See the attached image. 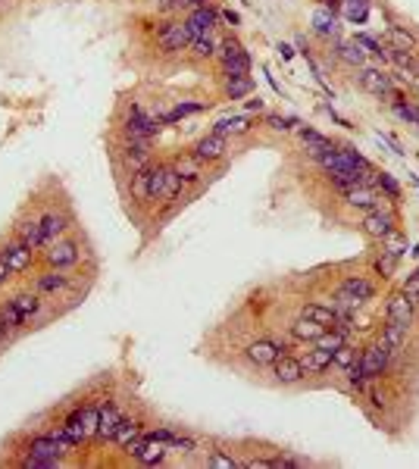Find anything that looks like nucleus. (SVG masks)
Here are the masks:
<instances>
[{"mask_svg": "<svg viewBox=\"0 0 419 469\" xmlns=\"http://www.w3.org/2000/svg\"><path fill=\"white\" fill-rule=\"evenodd\" d=\"M213 132H216V135H223V138L247 135V132H250V119H247V116H225V119H219V123L213 125Z\"/></svg>", "mask_w": 419, "mask_h": 469, "instance_id": "obj_21", "label": "nucleus"}, {"mask_svg": "<svg viewBox=\"0 0 419 469\" xmlns=\"http://www.w3.org/2000/svg\"><path fill=\"white\" fill-rule=\"evenodd\" d=\"M225 150H229V144H225V138L216 135V132H210L207 138H201V141L194 144V156L201 163H216V160L225 156Z\"/></svg>", "mask_w": 419, "mask_h": 469, "instance_id": "obj_9", "label": "nucleus"}, {"mask_svg": "<svg viewBox=\"0 0 419 469\" xmlns=\"http://www.w3.org/2000/svg\"><path fill=\"white\" fill-rule=\"evenodd\" d=\"M16 310L22 313V320H34V313L41 310V300H38V291H22L13 298Z\"/></svg>", "mask_w": 419, "mask_h": 469, "instance_id": "obj_29", "label": "nucleus"}, {"mask_svg": "<svg viewBox=\"0 0 419 469\" xmlns=\"http://www.w3.org/2000/svg\"><path fill=\"white\" fill-rule=\"evenodd\" d=\"M376 185H379V188L385 191L388 198L400 200V185H398V178H394L391 172H376Z\"/></svg>", "mask_w": 419, "mask_h": 469, "instance_id": "obj_40", "label": "nucleus"}, {"mask_svg": "<svg viewBox=\"0 0 419 469\" xmlns=\"http://www.w3.org/2000/svg\"><path fill=\"white\" fill-rule=\"evenodd\" d=\"M363 231L369 235V238H376V241H382V238H388L394 231V216L391 213H385V210H366V216H363Z\"/></svg>", "mask_w": 419, "mask_h": 469, "instance_id": "obj_8", "label": "nucleus"}, {"mask_svg": "<svg viewBox=\"0 0 419 469\" xmlns=\"http://www.w3.org/2000/svg\"><path fill=\"white\" fill-rule=\"evenodd\" d=\"M247 360L254 363V366H272L276 363V357L278 354H285L282 347L276 344V341H269V338H263V341H254V344H247Z\"/></svg>", "mask_w": 419, "mask_h": 469, "instance_id": "obj_12", "label": "nucleus"}, {"mask_svg": "<svg viewBox=\"0 0 419 469\" xmlns=\"http://www.w3.org/2000/svg\"><path fill=\"white\" fill-rule=\"evenodd\" d=\"M247 110H263V101H247Z\"/></svg>", "mask_w": 419, "mask_h": 469, "instance_id": "obj_54", "label": "nucleus"}, {"mask_svg": "<svg viewBox=\"0 0 419 469\" xmlns=\"http://www.w3.org/2000/svg\"><path fill=\"white\" fill-rule=\"evenodd\" d=\"M185 3H191V7H210V0H185Z\"/></svg>", "mask_w": 419, "mask_h": 469, "instance_id": "obj_52", "label": "nucleus"}, {"mask_svg": "<svg viewBox=\"0 0 419 469\" xmlns=\"http://www.w3.org/2000/svg\"><path fill=\"white\" fill-rule=\"evenodd\" d=\"M97 422H101V410L97 407H79L72 416L66 419V435L75 438V441H91V438H97Z\"/></svg>", "mask_w": 419, "mask_h": 469, "instance_id": "obj_2", "label": "nucleus"}, {"mask_svg": "<svg viewBox=\"0 0 419 469\" xmlns=\"http://www.w3.org/2000/svg\"><path fill=\"white\" fill-rule=\"evenodd\" d=\"M188 54L194 56V60H213V56L219 54V44L213 34H194L188 44Z\"/></svg>", "mask_w": 419, "mask_h": 469, "instance_id": "obj_19", "label": "nucleus"}, {"mask_svg": "<svg viewBox=\"0 0 419 469\" xmlns=\"http://www.w3.org/2000/svg\"><path fill=\"white\" fill-rule=\"evenodd\" d=\"M122 129H125V138H147L150 141V138L163 129V123H160V116H150V113H144L138 103H132L125 119H122Z\"/></svg>", "mask_w": 419, "mask_h": 469, "instance_id": "obj_3", "label": "nucleus"}, {"mask_svg": "<svg viewBox=\"0 0 419 469\" xmlns=\"http://www.w3.org/2000/svg\"><path fill=\"white\" fill-rule=\"evenodd\" d=\"M413 257H419V244H416V247H413Z\"/></svg>", "mask_w": 419, "mask_h": 469, "instance_id": "obj_57", "label": "nucleus"}, {"mask_svg": "<svg viewBox=\"0 0 419 469\" xmlns=\"http://www.w3.org/2000/svg\"><path fill=\"white\" fill-rule=\"evenodd\" d=\"M357 44H360V48H369L376 56H388V50L382 48V44L376 41V38H369V34H357Z\"/></svg>", "mask_w": 419, "mask_h": 469, "instance_id": "obj_46", "label": "nucleus"}, {"mask_svg": "<svg viewBox=\"0 0 419 469\" xmlns=\"http://www.w3.org/2000/svg\"><path fill=\"white\" fill-rule=\"evenodd\" d=\"M166 3H176V7H185V0H166Z\"/></svg>", "mask_w": 419, "mask_h": 469, "instance_id": "obj_55", "label": "nucleus"}, {"mask_svg": "<svg viewBox=\"0 0 419 469\" xmlns=\"http://www.w3.org/2000/svg\"><path fill=\"white\" fill-rule=\"evenodd\" d=\"M166 172L170 166H150V200H163V191H166Z\"/></svg>", "mask_w": 419, "mask_h": 469, "instance_id": "obj_33", "label": "nucleus"}, {"mask_svg": "<svg viewBox=\"0 0 419 469\" xmlns=\"http://www.w3.org/2000/svg\"><path fill=\"white\" fill-rule=\"evenodd\" d=\"M369 397H372V404H376V407H385V397H382V391H379V388H372V391H369Z\"/></svg>", "mask_w": 419, "mask_h": 469, "instance_id": "obj_49", "label": "nucleus"}, {"mask_svg": "<svg viewBox=\"0 0 419 469\" xmlns=\"http://www.w3.org/2000/svg\"><path fill=\"white\" fill-rule=\"evenodd\" d=\"M391 110H394V116H398V119H404L407 125H416V107L404 103V97H398V101L391 103Z\"/></svg>", "mask_w": 419, "mask_h": 469, "instance_id": "obj_42", "label": "nucleus"}, {"mask_svg": "<svg viewBox=\"0 0 419 469\" xmlns=\"http://www.w3.org/2000/svg\"><path fill=\"white\" fill-rule=\"evenodd\" d=\"M223 16H225V19H229V22H232V25H238V22H241V16H238V13H235V10H225V13H223Z\"/></svg>", "mask_w": 419, "mask_h": 469, "instance_id": "obj_51", "label": "nucleus"}, {"mask_svg": "<svg viewBox=\"0 0 419 469\" xmlns=\"http://www.w3.org/2000/svg\"><path fill=\"white\" fill-rule=\"evenodd\" d=\"M288 332H291V338H294V341H307V344H310V341L319 338L323 326H319V322H313V320H307V316H298V320L288 326Z\"/></svg>", "mask_w": 419, "mask_h": 469, "instance_id": "obj_20", "label": "nucleus"}, {"mask_svg": "<svg viewBox=\"0 0 419 469\" xmlns=\"http://www.w3.org/2000/svg\"><path fill=\"white\" fill-rule=\"evenodd\" d=\"M269 125L276 132H291V125H294V119H282V116H269Z\"/></svg>", "mask_w": 419, "mask_h": 469, "instance_id": "obj_48", "label": "nucleus"}, {"mask_svg": "<svg viewBox=\"0 0 419 469\" xmlns=\"http://www.w3.org/2000/svg\"><path fill=\"white\" fill-rule=\"evenodd\" d=\"M207 463H210V466H223V469L238 466V460H235V457H229V454H219V450H210Z\"/></svg>", "mask_w": 419, "mask_h": 469, "instance_id": "obj_45", "label": "nucleus"}, {"mask_svg": "<svg viewBox=\"0 0 419 469\" xmlns=\"http://www.w3.org/2000/svg\"><path fill=\"white\" fill-rule=\"evenodd\" d=\"M132 200L138 204H150V166L135 169V182H132Z\"/></svg>", "mask_w": 419, "mask_h": 469, "instance_id": "obj_25", "label": "nucleus"}, {"mask_svg": "<svg viewBox=\"0 0 419 469\" xmlns=\"http://www.w3.org/2000/svg\"><path fill=\"white\" fill-rule=\"evenodd\" d=\"M44 257H48V263L54 266V269H66V266H72L75 260H79V251H75L72 241H54Z\"/></svg>", "mask_w": 419, "mask_h": 469, "instance_id": "obj_15", "label": "nucleus"}, {"mask_svg": "<svg viewBox=\"0 0 419 469\" xmlns=\"http://www.w3.org/2000/svg\"><path fill=\"white\" fill-rule=\"evenodd\" d=\"M119 422H122L119 407H113V404L101 407V422H97V438H101V441H110V438L116 435V428H119Z\"/></svg>", "mask_w": 419, "mask_h": 469, "instance_id": "obj_17", "label": "nucleus"}, {"mask_svg": "<svg viewBox=\"0 0 419 469\" xmlns=\"http://www.w3.org/2000/svg\"><path fill=\"white\" fill-rule=\"evenodd\" d=\"M345 200L354 210H376V207H379V198H376V191H372L369 185H351V188L345 191Z\"/></svg>", "mask_w": 419, "mask_h": 469, "instance_id": "obj_14", "label": "nucleus"}, {"mask_svg": "<svg viewBox=\"0 0 419 469\" xmlns=\"http://www.w3.org/2000/svg\"><path fill=\"white\" fill-rule=\"evenodd\" d=\"M188 25L194 34H213V28H216V10L213 7H194L188 16Z\"/></svg>", "mask_w": 419, "mask_h": 469, "instance_id": "obj_16", "label": "nucleus"}, {"mask_svg": "<svg viewBox=\"0 0 419 469\" xmlns=\"http://www.w3.org/2000/svg\"><path fill=\"white\" fill-rule=\"evenodd\" d=\"M341 291L354 294L357 300H372L376 298V282L369 279V275H351V279H345V285H341Z\"/></svg>", "mask_w": 419, "mask_h": 469, "instance_id": "obj_18", "label": "nucleus"}, {"mask_svg": "<svg viewBox=\"0 0 419 469\" xmlns=\"http://www.w3.org/2000/svg\"><path fill=\"white\" fill-rule=\"evenodd\" d=\"M413 275H419V269H416V272H413Z\"/></svg>", "mask_w": 419, "mask_h": 469, "instance_id": "obj_59", "label": "nucleus"}, {"mask_svg": "<svg viewBox=\"0 0 419 469\" xmlns=\"http://www.w3.org/2000/svg\"><path fill=\"white\" fill-rule=\"evenodd\" d=\"M300 316H307V320H313V322H319L323 329H331L335 326V310L331 306H325V304H304L300 306Z\"/></svg>", "mask_w": 419, "mask_h": 469, "instance_id": "obj_22", "label": "nucleus"}, {"mask_svg": "<svg viewBox=\"0 0 419 469\" xmlns=\"http://www.w3.org/2000/svg\"><path fill=\"white\" fill-rule=\"evenodd\" d=\"M391 38L398 41V48H400V50H410V48H413V34L400 32V28H391Z\"/></svg>", "mask_w": 419, "mask_h": 469, "instance_id": "obj_47", "label": "nucleus"}, {"mask_svg": "<svg viewBox=\"0 0 419 469\" xmlns=\"http://www.w3.org/2000/svg\"><path fill=\"white\" fill-rule=\"evenodd\" d=\"M416 125H419V103H416Z\"/></svg>", "mask_w": 419, "mask_h": 469, "instance_id": "obj_58", "label": "nucleus"}, {"mask_svg": "<svg viewBox=\"0 0 419 469\" xmlns=\"http://www.w3.org/2000/svg\"><path fill=\"white\" fill-rule=\"evenodd\" d=\"M413 316H416V306H413L410 300L404 298V291H398V294H391V298H388V304H385V320H388V322L410 326Z\"/></svg>", "mask_w": 419, "mask_h": 469, "instance_id": "obj_11", "label": "nucleus"}, {"mask_svg": "<svg viewBox=\"0 0 419 469\" xmlns=\"http://www.w3.org/2000/svg\"><path fill=\"white\" fill-rule=\"evenodd\" d=\"M138 432H141V426H138L135 419H122V422H119V428H116L113 441H116V444H122V448H129V444L138 438Z\"/></svg>", "mask_w": 419, "mask_h": 469, "instance_id": "obj_35", "label": "nucleus"}, {"mask_svg": "<svg viewBox=\"0 0 419 469\" xmlns=\"http://www.w3.org/2000/svg\"><path fill=\"white\" fill-rule=\"evenodd\" d=\"M19 241H25L32 251L48 244V235H44V229H41V219H32V222L19 225Z\"/></svg>", "mask_w": 419, "mask_h": 469, "instance_id": "obj_24", "label": "nucleus"}, {"mask_svg": "<svg viewBox=\"0 0 419 469\" xmlns=\"http://www.w3.org/2000/svg\"><path fill=\"white\" fill-rule=\"evenodd\" d=\"M10 275H13V272H10V266L3 263V260H0V285H3V282H7Z\"/></svg>", "mask_w": 419, "mask_h": 469, "instance_id": "obj_50", "label": "nucleus"}, {"mask_svg": "<svg viewBox=\"0 0 419 469\" xmlns=\"http://www.w3.org/2000/svg\"><path fill=\"white\" fill-rule=\"evenodd\" d=\"M254 91V82H250L247 75H229V82H225V97L229 101H241Z\"/></svg>", "mask_w": 419, "mask_h": 469, "instance_id": "obj_28", "label": "nucleus"}, {"mask_svg": "<svg viewBox=\"0 0 419 469\" xmlns=\"http://www.w3.org/2000/svg\"><path fill=\"white\" fill-rule=\"evenodd\" d=\"M360 88L376 97H388V94H394V79L388 72H382V69L360 66Z\"/></svg>", "mask_w": 419, "mask_h": 469, "instance_id": "obj_6", "label": "nucleus"}, {"mask_svg": "<svg viewBox=\"0 0 419 469\" xmlns=\"http://www.w3.org/2000/svg\"><path fill=\"white\" fill-rule=\"evenodd\" d=\"M219 60H223L225 75H247L250 72V56L238 41H223L219 44Z\"/></svg>", "mask_w": 419, "mask_h": 469, "instance_id": "obj_5", "label": "nucleus"}, {"mask_svg": "<svg viewBox=\"0 0 419 469\" xmlns=\"http://www.w3.org/2000/svg\"><path fill=\"white\" fill-rule=\"evenodd\" d=\"M400 291H404V298L419 310V275H410V279L404 282V288H400Z\"/></svg>", "mask_w": 419, "mask_h": 469, "instance_id": "obj_43", "label": "nucleus"}, {"mask_svg": "<svg viewBox=\"0 0 419 469\" xmlns=\"http://www.w3.org/2000/svg\"><path fill=\"white\" fill-rule=\"evenodd\" d=\"M298 360H300L304 375H319V373H325V369L331 366V351H323V347L313 344L310 351H304V354L298 357Z\"/></svg>", "mask_w": 419, "mask_h": 469, "instance_id": "obj_13", "label": "nucleus"}, {"mask_svg": "<svg viewBox=\"0 0 419 469\" xmlns=\"http://www.w3.org/2000/svg\"><path fill=\"white\" fill-rule=\"evenodd\" d=\"M191 38H194V32H191L188 19L166 22V25L160 28V34H156V48H160L163 54H178V50H188Z\"/></svg>", "mask_w": 419, "mask_h": 469, "instance_id": "obj_4", "label": "nucleus"}, {"mask_svg": "<svg viewBox=\"0 0 419 469\" xmlns=\"http://www.w3.org/2000/svg\"><path fill=\"white\" fill-rule=\"evenodd\" d=\"M201 110H207V103H178L176 110H170L166 116H160V123H163V125H170V123H176V119H182V116L201 113Z\"/></svg>", "mask_w": 419, "mask_h": 469, "instance_id": "obj_37", "label": "nucleus"}, {"mask_svg": "<svg viewBox=\"0 0 419 469\" xmlns=\"http://www.w3.org/2000/svg\"><path fill=\"white\" fill-rule=\"evenodd\" d=\"M32 253L34 251L25 241H10V244H3V251H0V260L10 266L13 275H19V272H25L28 266H32Z\"/></svg>", "mask_w": 419, "mask_h": 469, "instance_id": "obj_7", "label": "nucleus"}, {"mask_svg": "<svg viewBox=\"0 0 419 469\" xmlns=\"http://www.w3.org/2000/svg\"><path fill=\"white\" fill-rule=\"evenodd\" d=\"M0 322H3V326H7V332H10V329H19L25 320H22V313L16 310L13 300H7V304L0 306Z\"/></svg>", "mask_w": 419, "mask_h": 469, "instance_id": "obj_39", "label": "nucleus"}, {"mask_svg": "<svg viewBox=\"0 0 419 469\" xmlns=\"http://www.w3.org/2000/svg\"><path fill=\"white\" fill-rule=\"evenodd\" d=\"M391 357H394V351H391V347L385 344V341L379 338V341H372V344L366 347L363 354H360V360H357V369H360V373L366 375V379L372 382V379H379V375L385 373L388 366H391Z\"/></svg>", "mask_w": 419, "mask_h": 469, "instance_id": "obj_1", "label": "nucleus"}, {"mask_svg": "<svg viewBox=\"0 0 419 469\" xmlns=\"http://www.w3.org/2000/svg\"><path fill=\"white\" fill-rule=\"evenodd\" d=\"M3 335H7V326H3V322H0V338H3Z\"/></svg>", "mask_w": 419, "mask_h": 469, "instance_id": "obj_56", "label": "nucleus"}, {"mask_svg": "<svg viewBox=\"0 0 419 469\" xmlns=\"http://www.w3.org/2000/svg\"><path fill=\"white\" fill-rule=\"evenodd\" d=\"M69 279L66 275H60V272H48V275H41V279H34V291L38 294H54L60 291V288H66Z\"/></svg>", "mask_w": 419, "mask_h": 469, "instance_id": "obj_31", "label": "nucleus"}, {"mask_svg": "<svg viewBox=\"0 0 419 469\" xmlns=\"http://www.w3.org/2000/svg\"><path fill=\"white\" fill-rule=\"evenodd\" d=\"M197 163H201V160H197L194 154H191V156H178V160H176V169L182 172V178H188V182H191V178H197V176H201V169H197Z\"/></svg>", "mask_w": 419, "mask_h": 469, "instance_id": "obj_41", "label": "nucleus"}, {"mask_svg": "<svg viewBox=\"0 0 419 469\" xmlns=\"http://www.w3.org/2000/svg\"><path fill=\"white\" fill-rule=\"evenodd\" d=\"M278 54H282L285 60H288V56H291V48H288V44H278Z\"/></svg>", "mask_w": 419, "mask_h": 469, "instance_id": "obj_53", "label": "nucleus"}, {"mask_svg": "<svg viewBox=\"0 0 419 469\" xmlns=\"http://www.w3.org/2000/svg\"><path fill=\"white\" fill-rule=\"evenodd\" d=\"M313 32L316 34H335L338 32V19H335V13H329V10L313 13Z\"/></svg>", "mask_w": 419, "mask_h": 469, "instance_id": "obj_34", "label": "nucleus"}, {"mask_svg": "<svg viewBox=\"0 0 419 469\" xmlns=\"http://www.w3.org/2000/svg\"><path fill=\"white\" fill-rule=\"evenodd\" d=\"M41 229H44L48 241L50 238H60L63 229H66V219H63L60 213H44V216H41Z\"/></svg>", "mask_w": 419, "mask_h": 469, "instance_id": "obj_36", "label": "nucleus"}, {"mask_svg": "<svg viewBox=\"0 0 419 469\" xmlns=\"http://www.w3.org/2000/svg\"><path fill=\"white\" fill-rule=\"evenodd\" d=\"M398 260H400V257H394V253H388V251H385V257H379L376 269H379L382 279H391V272H394V266H398Z\"/></svg>", "mask_w": 419, "mask_h": 469, "instance_id": "obj_44", "label": "nucleus"}, {"mask_svg": "<svg viewBox=\"0 0 419 469\" xmlns=\"http://www.w3.org/2000/svg\"><path fill=\"white\" fill-rule=\"evenodd\" d=\"M335 50H338V56L345 63H351V66H366V54L363 50H360V44L357 41H338L335 44Z\"/></svg>", "mask_w": 419, "mask_h": 469, "instance_id": "obj_30", "label": "nucleus"}, {"mask_svg": "<svg viewBox=\"0 0 419 469\" xmlns=\"http://www.w3.org/2000/svg\"><path fill=\"white\" fill-rule=\"evenodd\" d=\"M357 360H360V351L351 344V341H345V344H341L338 351L331 354V366H338L341 373H347V369H351Z\"/></svg>", "mask_w": 419, "mask_h": 469, "instance_id": "obj_27", "label": "nucleus"}, {"mask_svg": "<svg viewBox=\"0 0 419 469\" xmlns=\"http://www.w3.org/2000/svg\"><path fill=\"white\" fill-rule=\"evenodd\" d=\"M182 172L176 169V166H170V172H166V191H163V200H176L178 194H182Z\"/></svg>", "mask_w": 419, "mask_h": 469, "instance_id": "obj_38", "label": "nucleus"}, {"mask_svg": "<svg viewBox=\"0 0 419 469\" xmlns=\"http://www.w3.org/2000/svg\"><path fill=\"white\" fill-rule=\"evenodd\" d=\"M345 341H347V332H341L338 326H331V329H323V332H319V338L313 341V344L323 347V351H331V354H335V351H338V347L345 344Z\"/></svg>", "mask_w": 419, "mask_h": 469, "instance_id": "obj_26", "label": "nucleus"}, {"mask_svg": "<svg viewBox=\"0 0 419 469\" xmlns=\"http://www.w3.org/2000/svg\"><path fill=\"white\" fill-rule=\"evenodd\" d=\"M300 141H304L307 147L313 150V156L323 154V150H331V147H335V144H331L325 135H319L316 129H300Z\"/></svg>", "mask_w": 419, "mask_h": 469, "instance_id": "obj_32", "label": "nucleus"}, {"mask_svg": "<svg viewBox=\"0 0 419 469\" xmlns=\"http://www.w3.org/2000/svg\"><path fill=\"white\" fill-rule=\"evenodd\" d=\"M407 338H410V326H400V322H388L385 332H382V341L391 347L394 354L407 347Z\"/></svg>", "mask_w": 419, "mask_h": 469, "instance_id": "obj_23", "label": "nucleus"}, {"mask_svg": "<svg viewBox=\"0 0 419 469\" xmlns=\"http://www.w3.org/2000/svg\"><path fill=\"white\" fill-rule=\"evenodd\" d=\"M272 375H276L278 385H298L304 379V369H300V360L298 357H285L278 354L276 363H272Z\"/></svg>", "mask_w": 419, "mask_h": 469, "instance_id": "obj_10", "label": "nucleus"}]
</instances>
